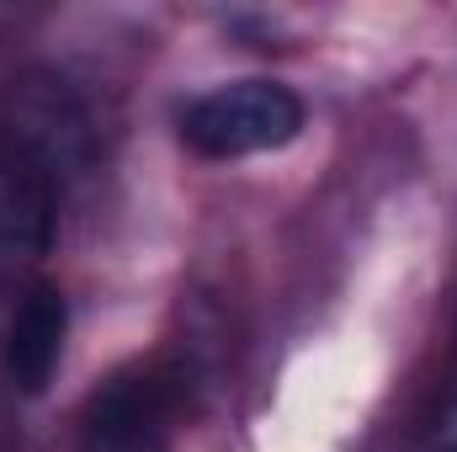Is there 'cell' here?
<instances>
[{"label":"cell","mask_w":457,"mask_h":452,"mask_svg":"<svg viewBox=\"0 0 457 452\" xmlns=\"http://www.w3.org/2000/svg\"><path fill=\"white\" fill-rule=\"evenodd\" d=\"M0 149L37 171L59 197L96 165V122L80 91L54 70H27L0 96Z\"/></svg>","instance_id":"cell-1"},{"label":"cell","mask_w":457,"mask_h":452,"mask_svg":"<svg viewBox=\"0 0 457 452\" xmlns=\"http://www.w3.org/2000/svg\"><path fill=\"white\" fill-rule=\"evenodd\" d=\"M303 128V102L277 80H234L213 86L181 113V144L203 160H245L261 149H282Z\"/></svg>","instance_id":"cell-2"},{"label":"cell","mask_w":457,"mask_h":452,"mask_svg":"<svg viewBox=\"0 0 457 452\" xmlns=\"http://www.w3.org/2000/svg\"><path fill=\"white\" fill-rule=\"evenodd\" d=\"M59 229V192L0 149V282L27 277Z\"/></svg>","instance_id":"cell-3"},{"label":"cell","mask_w":457,"mask_h":452,"mask_svg":"<svg viewBox=\"0 0 457 452\" xmlns=\"http://www.w3.org/2000/svg\"><path fill=\"white\" fill-rule=\"evenodd\" d=\"M64 331H70L64 293L54 282H32L21 293V304L11 309V325H5V372L21 394L48 389V378L64 356Z\"/></svg>","instance_id":"cell-4"},{"label":"cell","mask_w":457,"mask_h":452,"mask_svg":"<svg viewBox=\"0 0 457 452\" xmlns=\"http://www.w3.org/2000/svg\"><path fill=\"white\" fill-rule=\"evenodd\" d=\"M80 452H165V426L149 389H117L96 410Z\"/></svg>","instance_id":"cell-5"},{"label":"cell","mask_w":457,"mask_h":452,"mask_svg":"<svg viewBox=\"0 0 457 452\" xmlns=\"http://www.w3.org/2000/svg\"><path fill=\"white\" fill-rule=\"evenodd\" d=\"M431 452H457V394L436 410V421H431Z\"/></svg>","instance_id":"cell-6"}]
</instances>
